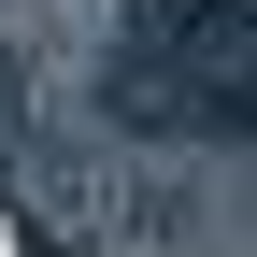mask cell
<instances>
[{
  "label": "cell",
  "instance_id": "obj_1",
  "mask_svg": "<svg viewBox=\"0 0 257 257\" xmlns=\"http://www.w3.org/2000/svg\"><path fill=\"white\" fill-rule=\"evenodd\" d=\"M100 100L157 143H257V0H157L114 43Z\"/></svg>",
  "mask_w": 257,
  "mask_h": 257
}]
</instances>
